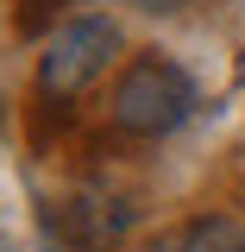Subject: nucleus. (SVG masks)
<instances>
[{
  "label": "nucleus",
  "instance_id": "obj_3",
  "mask_svg": "<svg viewBox=\"0 0 245 252\" xmlns=\"http://www.w3.org/2000/svg\"><path fill=\"white\" fill-rule=\"evenodd\" d=\"M163 252H245V227L226 220V215H201V220H189L183 233H170Z\"/></svg>",
  "mask_w": 245,
  "mask_h": 252
},
{
  "label": "nucleus",
  "instance_id": "obj_2",
  "mask_svg": "<svg viewBox=\"0 0 245 252\" xmlns=\"http://www.w3.org/2000/svg\"><path fill=\"white\" fill-rule=\"evenodd\" d=\"M113 57H120V26L107 13H76V19L51 26L44 51H38V94L69 101V94H82L88 82H101Z\"/></svg>",
  "mask_w": 245,
  "mask_h": 252
},
{
  "label": "nucleus",
  "instance_id": "obj_1",
  "mask_svg": "<svg viewBox=\"0 0 245 252\" xmlns=\"http://www.w3.org/2000/svg\"><path fill=\"white\" fill-rule=\"evenodd\" d=\"M107 114L120 132H138V139H163L195 114V76L170 51H138V57L120 63L113 76V94H107Z\"/></svg>",
  "mask_w": 245,
  "mask_h": 252
},
{
  "label": "nucleus",
  "instance_id": "obj_4",
  "mask_svg": "<svg viewBox=\"0 0 245 252\" xmlns=\"http://www.w3.org/2000/svg\"><path fill=\"white\" fill-rule=\"evenodd\" d=\"M69 6H138V0H19V32L57 26V13H69Z\"/></svg>",
  "mask_w": 245,
  "mask_h": 252
}]
</instances>
